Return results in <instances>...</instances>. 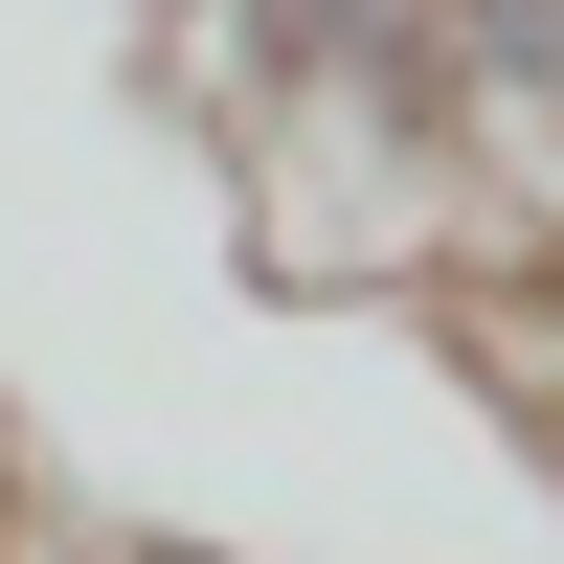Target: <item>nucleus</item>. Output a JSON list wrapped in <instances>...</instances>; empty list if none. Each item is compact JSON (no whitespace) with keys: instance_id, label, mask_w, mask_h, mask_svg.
Returning a JSON list of instances; mask_svg holds the SVG:
<instances>
[{"instance_id":"7ed1b4c3","label":"nucleus","mask_w":564,"mask_h":564,"mask_svg":"<svg viewBox=\"0 0 564 564\" xmlns=\"http://www.w3.org/2000/svg\"><path fill=\"white\" fill-rule=\"evenodd\" d=\"M430 23H452V90L497 113V159L564 204V0H430Z\"/></svg>"},{"instance_id":"20e7f679","label":"nucleus","mask_w":564,"mask_h":564,"mask_svg":"<svg viewBox=\"0 0 564 564\" xmlns=\"http://www.w3.org/2000/svg\"><path fill=\"white\" fill-rule=\"evenodd\" d=\"M0 564H45V520H23V452H0Z\"/></svg>"},{"instance_id":"f257e3e1","label":"nucleus","mask_w":564,"mask_h":564,"mask_svg":"<svg viewBox=\"0 0 564 564\" xmlns=\"http://www.w3.org/2000/svg\"><path fill=\"white\" fill-rule=\"evenodd\" d=\"M159 90L204 113L226 204H249V249L294 271V294L452 316L542 226V181L497 159V113L452 90L430 0H159Z\"/></svg>"},{"instance_id":"f03ea898","label":"nucleus","mask_w":564,"mask_h":564,"mask_svg":"<svg viewBox=\"0 0 564 564\" xmlns=\"http://www.w3.org/2000/svg\"><path fill=\"white\" fill-rule=\"evenodd\" d=\"M452 339H475V406L542 452V520H564V204L475 271V294H452Z\"/></svg>"},{"instance_id":"39448f33","label":"nucleus","mask_w":564,"mask_h":564,"mask_svg":"<svg viewBox=\"0 0 564 564\" xmlns=\"http://www.w3.org/2000/svg\"><path fill=\"white\" fill-rule=\"evenodd\" d=\"M45 564H181V542H45Z\"/></svg>"}]
</instances>
